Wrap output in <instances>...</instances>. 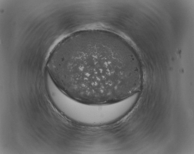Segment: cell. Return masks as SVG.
<instances>
[{"instance_id": "obj_1", "label": "cell", "mask_w": 194, "mask_h": 154, "mask_svg": "<svg viewBox=\"0 0 194 154\" xmlns=\"http://www.w3.org/2000/svg\"><path fill=\"white\" fill-rule=\"evenodd\" d=\"M107 33H75L60 41L48 58V75L68 96L84 103L119 102L137 93L142 72L132 49Z\"/></svg>"}, {"instance_id": "obj_2", "label": "cell", "mask_w": 194, "mask_h": 154, "mask_svg": "<svg viewBox=\"0 0 194 154\" xmlns=\"http://www.w3.org/2000/svg\"><path fill=\"white\" fill-rule=\"evenodd\" d=\"M130 102L124 99L104 104L84 103L71 98L65 108V115L79 124L87 126L105 125L118 121L131 110Z\"/></svg>"}]
</instances>
